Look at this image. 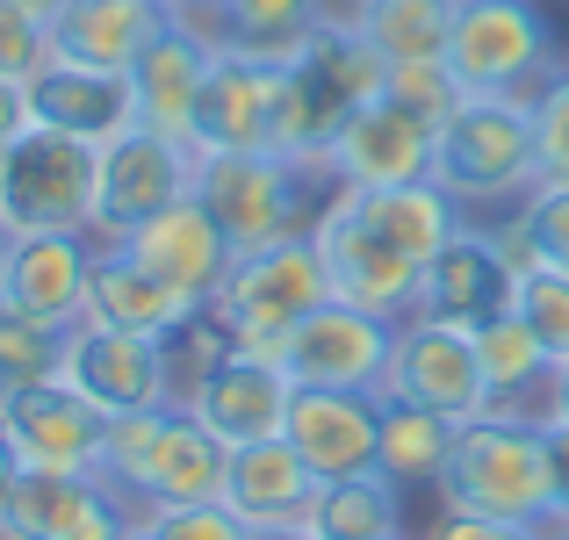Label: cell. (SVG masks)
<instances>
[{
	"instance_id": "1",
	"label": "cell",
	"mask_w": 569,
	"mask_h": 540,
	"mask_svg": "<svg viewBox=\"0 0 569 540\" xmlns=\"http://www.w3.org/2000/svg\"><path fill=\"white\" fill-rule=\"evenodd\" d=\"M389 58L361 37L353 14H325L289 66H274V152L303 167H332V138L353 109L382 94Z\"/></svg>"
},
{
	"instance_id": "2",
	"label": "cell",
	"mask_w": 569,
	"mask_h": 540,
	"mask_svg": "<svg viewBox=\"0 0 569 540\" xmlns=\"http://www.w3.org/2000/svg\"><path fill=\"white\" fill-rule=\"evenodd\" d=\"M347 188L332 167H303L281 152H194V202L217 217L231 252H260L274 238H310L325 202Z\"/></svg>"
},
{
	"instance_id": "3",
	"label": "cell",
	"mask_w": 569,
	"mask_h": 540,
	"mask_svg": "<svg viewBox=\"0 0 569 540\" xmlns=\"http://www.w3.org/2000/svg\"><path fill=\"white\" fill-rule=\"evenodd\" d=\"M432 180L461 209H519L541 180L527 94H461V109L432 138Z\"/></svg>"
},
{
	"instance_id": "4",
	"label": "cell",
	"mask_w": 569,
	"mask_h": 540,
	"mask_svg": "<svg viewBox=\"0 0 569 540\" xmlns=\"http://www.w3.org/2000/svg\"><path fill=\"white\" fill-rule=\"evenodd\" d=\"M223 469H231V447H223L188 403H159V411L116 418L109 426V461H101V476H109L138 512L223 498Z\"/></svg>"
},
{
	"instance_id": "5",
	"label": "cell",
	"mask_w": 569,
	"mask_h": 540,
	"mask_svg": "<svg viewBox=\"0 0 569 540\" xmlns=\"http://www.w3.org/2000/svg\"><path fill=\"white\" fill-rule=\"evenodd\" d=\"M440 504L548 527L556 490H548L541 418L533 411H483V418H469L461 440H455V461H447V476H440Z\"/></svg>"
},
{
	"instance_id": "6",
	"label": "cell",
	"mask_w": 569,
	"mask_h": 540,
	"mask_svg": "<svg viewBox=\"0 0 569 540\" xmlns=\"http://www.w3.org/2000/svg\"><path fill=\"white\" fill-rule=\"evenodd\" d=\"M209 303L231 318L238 347L252 353H281V339L310 318L318 303H332V274H325L318 238H274L260 252H238L223 289Z\"/></svg>"
},
{
	"instance_id": "7",
	"label": "cell",
	"mask_w": 569,
	"mask_h": 540,
	"mask_svg": "<svg viewBox=\"0 0 569 540\" xmlns=\"http://www.w3.org/2000/svg\"><path fill=\"white\" fill-rule=\"evenodd\" d=\"M94 167H101L94 144L29 123L0 152V231H14V238L94 231Z\"/></svg>"
},
{
	"instance_id": "8",
	"label": "cell",
	"mask_w": 569,
	"mask_h": 540,
	"mask_svg": "<svg viewBox=\"0 0 569 540\" xmlns=\"http://www.w3.org/2000/svg\"><path fill=\"white\" fill-rule=\"evenodd\" d=\"M447 66L469 94H533L556 72V22L533 0H455Z\"/></svg>"
},
{
	"instance_id": "9",
	"label": "cell",
	"mask_w": 569,
	"mask_h": 540,
	"mask_svg": "<svg viewBox=\"0 0 569 540\" xmlns=\"http://www.w3.org/2000/svg\"><path fill=\"white\" fill-rule=\"evenodd\" d=\"M310 238H318V252H325V274H332L339 303H361V310L397 318V324L418 310V281H426V267L353 209V188H339L332 202H325V217H318Z\"/></svg>"
},
{
	"instance_id": "10",
	"label": "cell",
	"mask_w": 569,
	"mask_h": 540,
	"mask_svg": "<svg viewBox=\"0 0 569 540\" xmlns=\"http://www.w3.org/2000/svg\"><path fill=\"white\" fill-rule=\"evenodd\" d=\"M181 194H194V144L159 138V130H130V138L101 144L94 167V238L123 246L138 223H152L159 209H173Z\"/></svg>"
},
{
	"instance_id": "11",
	"label": "cell",
	"mask_w": 569,
	"mask_h": 540,
	"mask_svg": "<svg viewBox=\"0 0 569 540\" xmlns=\"http://www.w3.org/2000/svg\"><path fill=\"white\" fill-rule=\"evenodd\" d=\"M109 426H116V418L94 411V403H87L66 374L0 397V432H8V447H14V461H22V469L101 476V461H109Z\"/></svg>"
},
{
	"instance_id": "12",
	"label": "cell",
	"mask_w": 569,
	"mask_h": 540,
	"mask_svg": "<svg viewBox=\"0 0 569 540\" xmlns=\"http://www.w3.org/2000/svg\"><path fill=\"white\" fill-rule=\"evenodd\" d=\"M389 347H397V318H376L361 303H318L289 339H281V368L296 389H376L389 382Z\"/></svg>"
},
{
	"instance_id": "13",
	"label": "cell",
	"mask_w": 569,
	"mask_h": 540,
	"mask_svg": "<svg viewBox=\"0 0 569 540\" xmlns=\"http://www.w3.org/2000/svg\"><path fill=\"white\" fill-rule=\"evenodd\" d=\"M382 397L432 403V411L461 418V426L483 418V411H498V403H490V382H483V360H476V332L440 324V318H426V310H411V318L397 324Z\"/></svg>"
},
{
	"instance_id": "14",
	"label": "cell",
	"mask_w": 569,
	"mask_h": 540,
	"mask_svg": "<svg viewBox=\"0 0 569 540\" xmlns=\"http://www.w3.org/2000/svg\"><path fill=\"white\" fill-rule=\"evenodd\" d=\"M138 527V504L109 476H51L22 469L0 512V540H123Z\"/></svg>"
},
{
	"instance_id": "15",
	"label": "cell",
	"mask_w": 569,
	"mask_h": 540,
	"mask_svg": "<svg viewBox=\"0 0 569 540\" xmlns=\"http://www.w3.org/2000/svg\"><path fill=\"white\" fill-rule=\"evenodd\" d=\"M72 389H80L94 411L109 418H138V411H159L173 403V382H167V347L144 332H109V324H72L66 332V360H58Z\"/></svg>"
},
{
	"instance_id": "16",
	"label": "cell",
	"mask_w": 569,
	"mask_h": 540,
	"mask_svg": "<svg viewBox=\"0 0 569 540\" xmlns=\"http://www.w3.org/2000/svg\"><path fill=\"white\" fill-rule=\"evenodd\" d=\"M22 101H29V123L58 130V138H80L94 152L138 130V87H130V72L80 66V58H51L22 87Z\"/></svg>"
},
{
	"instance_id": "17",
	"label": "cell",
	"mask_w": 569,
	"mask_h": 540,
	"mask_svg": "<svg viewBox=\"0 0 569 540\" xmlns=\"http://www.w3.org/2000/svg\"><path fill=\"white\" fill-rule=\"evenodd\" d=\"M289 403H296V382L274 353H223L209 368V382L188 397V411L217 432L223 447H252V440H281L289 432Z\"/></svg>"
},
{
	"instance_id": "18",
	"label": "cell",
	"mask_w": 569,
	"mask_h": 540,
	"mask_svg": "<svg viewBox=\"0 0 569 540\" xmlns=\"http://www.w3.org/2000/svg\"><path fill=\"white\" fill-rule=\"evenodd\" d=\"M512 303H519V274L505 267V252L490 246V223H461L426 260V281H418V310L440 318V324H461V332L505 318Z\"/></svg>"
},
{
	"instance_id": "19",
	"label": "cell",
	"mask_w": 569,
	"mask_h": 540,
	"mask_svg": "<svg viewBox=\"0 0 569 540\" xmlns=\"http://www.w3.org/2000/svg\"><path fill=\"white\" fill-rule=\"evenodd\" d=\"M209 58H217V37L209 22L173 8L167 29L138 51L130 66V87H138V123L159 130V138H194V101H202V80H209Z\"/></svg>"
},
{
	"instance_id": "20",
	"label": "cell",
	"mask_w": 569,
	"mask_h": 540,
	"mask_svg": "<svg viewBox=\"0 0 569 540\" xmlns=\"http://www.w3.org/2000/svg\"><path fill=\"white\" fill-rule=\"evenodd\" d=\"M188 144L194 152H274V66L217 43Z\"/></svg>"
},
{
	"instance_id": "21",
	"label": "cell",
	"mask_w": 569,
	"mask_h": 540,
	"mask_svg": "<svg viewBox=\"0 0 569 540\" xmlns=\"http://www.w3.org/2000/svg\"><path fill=\"white\" fill-rule=\"evenodd\" d=\"M432 138L440 130L426 116H411L403 101L376 94L368 109L347 116V130L332 138V173L347 188H403V180H432Z\"/></svg>"
},
{
	"instance_id": "22",
	"label": "cell",
	"mask_w": 569,
	"mask_h": 540,
	"mask_svg": "<svg viewBox=\"0 0 569 540\" xmlns=\"http://www.w3.org/2000/svg\"><path fill=\"white\" fill-rule=\"evenodd\" d=\"M376 432H382L376 389H296L289 403V447L318 469V483L376 469Z\"/></svg>"
},
{
	"instance_id": "23",
	"label": "cell",
	"mask_w": 569,
	"mask_h": 540,
	"mask_svg": "<svg viewBox=\"0 0 569 540\" xmlns=\"http://www.w3.org/2000/svg\"><path fill=\"white\" fill-rule=\"evenodd\" d=\"M94 231H37V238H14V267H8V303L37 324H72L87 318V274H94Z\"/></svg>"
},
{
	"instance_id": "24",
	"label": "cell",
	"mask_w": 569,
	"mask_h": 540,
	"mask_svg": "<svg viewBox=\"0 0 569 540\" xmlns=\"http://www.w3.org/2000/svg\"><path fill=\"white\" fill-rule=\"evenodd\" d=\"M130 252H138L144 267H152L167 289H181L188 303H209V296L223 289V274H231V238L217 231V217H209L194 194H181L173 209H159L152 223H138V231L123 238Z\"/></svg>"
},
{
	"instance_id": "25",
	"label": "cell",
	"mask_w": 569,
	"mask_h": 540,
	"mask_svg": "<svg viewBox=\"0 0 569 540\" xmlns=\"http://www.w3.org/2000/svg\"><path fill=\"white\" fill-rule=\"evenodd\" d=\"M310 498H318V469L281 440H252L231 447V469H223V504H231L246 527H303Z\"/></svg>"
},
{
	"instance_id": "26",
	"label": "cell",
	"mask_w": 569,
	"mask_h": 540,
	"mask_svg": "<svg viewBox=\"0 0 569 540\" xmlns=\"http://www.w3.org/2000/svg\"><path fill=\"white\" fill-rule=\"evenodd\" d=\"M188 310H194L188 296L167 289V281H159L130 246H101V252H94V274H87V324L167 339L173 324L188 318Z\"/></svg>"
},
{
	"instance_id": "27",
	"label": "cell",
	"mask_w": 569,
	"mask_h": 540,
	"mask_svg": "<svg viewBox=\"0 0 569 540\" xmlns=\"http://www.w3.org/2000/svg\"><path fill=\"white\" fill-rule=\"evenodd\" d=\"M167 14H173V0H72L51 22V43H58V58L130 72L138 51L167 29Z\"/></svg>"
},
{
	"instance_id": "28",
	"label": "cell",
	"mask_w": 569,
	"mask_h": 540,
	"mask_svg": "<svg viewBox=\"0 0 569 540\" xmlns=\"http://www.w3.org/2000/svg\"><path fill=\"white\" fill-rule=\"evenodd\" d=\"M461 418L432 411V403L411 397H382V432H376V469L397 490H440L447 461H455Z\"/></svg>"
},
{
	"instance_id": "29",
	"label": "cell",
	"mask_w": 569,
	"mask_h": 540,
	"mask_svg": "<svg viewBox=\"0 0 569 540\" xmlns=\"http://www.w3.org/2000/svg\"><path fill=\"white\" fill-rule=\"evenodd\" d=\"M303 527L318 533V540H411V533H403V490L389 483L382 469L318 483Z\"/></svg>"
},
{
	"instance_id": "30",
	"label": "cell",
	"mask_w": 569,
	"mask_h": 540,
	"mask_svg": "<svg viewBox=\"0 0 569 540\" xmlns=\"http://www.w3.org/2000/svg\"><path fill=\"white\" fill-rule=\"evenodd\" d=\"M325 14H332V0H223L209 14V37L246 58H267V66H289Z\"/></svg>"
},
{
	"instance_id": "31",
	"label": "cell",
	"mask_w": 569,
	"mask_h": 540,
	"mask_svg": "<svg viewBox=\"0 0 569 540\" xmlns=\"http://www.w3.org/2000/svg\"><path fill=\"white\" fill-rule=\"evenodd\" d=\"M476 360H483V382H490V403H498V411L541 403L548 397V374H556V353L541 347V332H533L519 310L476 324Z\"/></svg>"
},
{
	"instance_id": "32",
	"label": "cell",
	"mask_w": 569,
	"mask_h": 540,
	"mask_svg": "<svg viewBox=\"0 0 569 540\" xmlns=\"http://www.w3.org/2000/svg\"><path fill=\"white\" fill-rule=\"evenodd\" d=\"M361 37L376 43L389 66H411V58H447V37H455V0H368Z\"/></svg>"
},
{
	"instance_id": "33",
	"label": "cell",
	"mask_w": 569,
	"mask_h": 540,
	"mask_svg": "<svg viewBox=\"0 0 569 540\" xmlns=\"http://www.w3.org/2000/svg\"><path fill=\"white\" fill-rule=\"evenodd\" d=\"M167 382H173V403H188L194 389L209 382V368H217L223 353H238V332H231V318H223L217 303H194L181 324H173L167 339Z\"/></svg>"
},
{
	"instance_id": "34",
	"label": "cell",
	"mask_w": 569,
	"mask_h": 540,
	"mask_svg": "<svg viewBox=\"0 0 569 540\" xmlns=\"http://www.w3.org/2000/svg\"><path fill=\"white\" fill-rule=\"evenodd\" d=\"M58 360H66V332L58 324H37L14 303H0V397H14L29 382H51Z\"/></svg>"
},
{
	"instance_id": "35",
	"label": "cell",
	"mask_w": 569,
	"mask_h": 540,
	"mask_svg": "<svg viewBox=\"0 0 569 540\" xmlns=\"http://www.w3.org/2000/svg\"><path fill=\"white\" fill-rule=\"evenodd\" d=\"M382 94H389V101H403L411 116H426V123L440 130L447 116L461 109V94H469V87L455 80V66H447V58H411V66H389Z\"/></svg>"
},
{
	"instance_id": "36",
	"label": "cell",
	"mask_w": 569,
	"mask_h": 540,
	"mask_svg": "<svg viewBox=\"0 0 569 540\" xmlns=\"http://www.w3.org/2000/svg\"><path fill=\"white\" fill-rule=\"evenodd\" d=\"M533 109V152H541V180H569V66H556L527 94Z\"/></svg>"
},
{
	"instance_id": "37",
	"label": "cell",
	"mask_w": 569,
	"mask_h": 540,
	"mask_svg": "<svg viewBox=\"0 0 569 540\" xmlns=\"http://www.w3.org/2000/svg\"><path fill=\"white\" fill-rule=\"evenodd\" d=\"M51 58H58L51 22H43V14H29V8H14V0H0V80L29 87L43 66H51Z\"/></svg>"
},
{
	"instance_id": "38",
	"label": "cell",
	"mask_w": 569,
	"mask_h": 540,
	"mask_svg": "<svg viewBox=\"0 0 569 540\" xmlns=\"http://www.w3.org/2000/svg\"><path fill=\"white\" fill-rule=\"evenodd\" d=\"M159 540H246L252 527L231 512L223 498H194V504H159V512H138Z\"/></svg>"
},
{
	"instance_id": "39",
	"label": "cell",
	"mask_w": 569,
	"mask_h": 540,
	"mask_svg": "<svg viewBox=\"0 0 569 540\" xmlns=\"http://www.w3.org/2000/svg\"><path fill=\"white\" fill-rule=\"evenodd\" d=\"M519 318L533 324V332H541V347L548 353H569V274H556V267H541V274H527L519 281Z\"/></svg>"
},
{
	"instance_id": "40",
	"label": "cell",
	"mask_w": 569,
	"mask_h": 540,
	"mask_svg": "<svg viewBox=\"0 0 569 540\" xmlns=\"http://www.w3.org/2000/svg\"><path fill=\"white\" fill-rule=\"evenodd\" d=\"M533 246H541V267L569 274V180H533V194L519 202Z\"/></svg>"
},
{
	"instance_id": "41",
	"label": "cell",
	"mask_w": 569,
	"mask_h": 540,
	"mask_svg": "<svg viewBox=\"0 0 569 540\" xmlns=\"http://www.w3.org/2000/svg\"><path fill=\"white\" fill-rule=\"evenodd\" d=\"M411 540H548V527H527V519H490V512H461L447 504L432 519V533H411Z\"/></svg>"
},
{
	"instance_id": "42",
	"label": "cell",
	"mask_w": 569,
	"mask_h": 540,
	"mask_svg": "<svg viewBox=\"0 0 569 540\" xmlns=\"http://www.w3.org/2000/svg\"><path fill=\"white\" fill-rule=\"evenodd\" d=\"M541 440H548V490H556V512H548V533H569V426L541 418Z\"/></svg>"
},
{
	"instance_id": "43",
	"label": "cell",
	"mask_w": 569,
	"mask_h": 540,
	"mask_svg": "<svg viewBox=\"0 0 569 540\" xmlns=\"http://www.w3.org/2000/svg\"><path fill=\"white\" fill-rule=\"evenodd\" d=\"M490 246L505 252V267H512L519 281H527V274H541V246H533V231H527V217H519V209L490 223Z\"/></svg>"
},
{
	"instance_id": "44",
	"label": "cell",
	"mask_w": 569,
	"mask_h": 540,
	"mask_svg": "<svg viewBox=\"0 0 569 540\" xmlns=\"http://www.w3.org/2000/svg\"><path fill=\"white\" fill-rule=\"evenodd\" d=\"M22 130H29V101H22V87H14V80H0V152H8Z\"/></svg>"
},
{
	"instance_id": "45",
	"label": "cell",
	"mask_w": 569,
	"mask_h": 540,
	"mask_svg": "<svg viewBox=\"0 0 569 540\" xmlns=\"http://www.w3.org/2000/svg\"><path fill=\"white\" fill-rule=\"evenodd\" d=\"M541 418H556V426H569V353L556 360V374H548V397H541Z\"/></svg>"
},
{
	"instance_id": "46",
	"label": "cell",
	"mask_w": 569,
	"mask_h": 540,
	"mask_svg": "<svg viewBox=\"0 0 569 540\" xmlns=\"http://www.w3.org/2000/svg\"><path fill=\"white\" fill-rule=\"evenodd\" d=\"M14 476H22V461H14L8 432H0V512H8V490H14Z\"/></svg>"
},
{
	"instance_id": "47",
	"label": "cell",
	"mask_w": 569,
	"mask_h": 540,
	"mask_svg": "<svg viewBox=\"0 0 569 540\" xmlns=\"http://www.w3.org/2000/svg\"><path fill=\"white\" fill-rule=\"evenodd\" d=\"M246 540H318V533H310V527H252Z\"/></svg>"
},
{
	"instance_id": "48",
	"label": "cell",
	"mask_w": 569,
	"mask_h": 540,
	"mask_svg": "<svg viewBox=\"0 0 569 540\" xmlns=\"http://www.w3.org/2000/svg\"><path fill=\"white\" fill-rule=\"evenodd\" d=\"M14 8H29V14H43V22H58V14H66L72 0H14Z\"/></svg>"
},
{
	"instance_id": "49",
	"label": "cell",
	"mask_w": 569,
	"mask_h": 540,
	"mask_svg": "<svg viewBox=\"0 0 569 540\" xmlns=\"http://www.w3.org/2000/svg\"><path fill=\"white\" fill-rule=\"evenodd\" d=\"M8 267H14V231H0V303H8Z\"/></svg>"
},
{
	"instance_id": "50",
	"label": "cell",
	"mask_w": 569,
	"mask_h": 540,
	"mask_svg": "<svg viewBox=\"0 0 569 540\" xmlns=\"http://www.w3.org/2000/svg\"><path fill=\"white\" fill-rule=\"evenodd\" d=\"M173 8H181V14H194V22H209V14H217L223 0H173Z\"/></svg>"
},
{
	"instance_id": "51",
	"label": "cell",
	"mask_w": 569,
	"mask_h": 540,
	"mask_svg": "<svg viewBox=\"0 0 569 540\" xmlns=\"http://www.w3.org/2000/svg\"><path fill=\"white\" fill-rule=\"evenodd\" d=\"M368 8V0H332V14H361Z\"/></svg>"
},
{
	"instance_id": "52",
	"label": "cell",
	"mask_w": 569,
	"mask_h": 540,
	"mask_svg": "<svg viewBox=\"0 0 569 540\" xmlns=\"http://www.w3.org/2000/svg\"><path fill=\"white\" fill-rule=\"evenodd\" d=\"M123 540H159V533H152V527H144V519H138V527H130Z\"/></svg>"
}]
</instances>
